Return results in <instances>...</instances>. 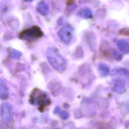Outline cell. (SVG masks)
<instances>
[{
  "label": "cell",
  "instance_id": "3957f363",
  "mask_svg": "<svg viewBox=\"0 0 129 129\" xmlns=\"http://www.w3.org/2000/svg\"><path fill=\"white\" fill-rule=\"evenodd\" d=\"M73 34V29L71 25H66L59 31L58 35L62 43L68 44L71 42Z\"/></svg>",
  "mask_w": 129,
  "mask_h": 129
},
{
  "label": "cell",
  "instance_id": "277c9868",
  "mask_svg": "<svg viewBox=\"0 0 129 129\" xmlns=\"http://www.w3.org/2000/svg\"><path fill=\"white\" fill-rule=\"evenodd\" d=\"M36 8L38 12L42 15H47L49 13V6L46 1H41L38 4Z\"/></svg>",
  "mask_w": 129,
  "mask_h": 129
},
{
  "label": "cell",
  "instance_id": "6da1fadb",
  "mask_svg": "<svg viewBox=\"0 0 129 129\" xmlns=\"http://www.w3.org/2000/svg\"><path fill=\"white\" fill-rule=\"evenodd\" d=\"M47 57L49 63L56 71H64L67 68V62L57 48L49 47L47 51Z\"/></svg>",
  "mask_w": 129,
  "mask_h": 129
},
{
  "label": "cell",
  "instance_id": "7a4b0ae2",
  "mask_svg": "<svg viewBox=\"0 0 129 129\" xmlns=\"http://www.w3.org/2000/svg\"><path fill=\"white\" fill-rule=\"evenodd\" d=\"M43 35V33L40 27L33 26L21 31L19 37L21 40L31 42L40 39Z\"/></svg>",
  "mask_w": 129,
  "mask_h": 129
},
{
  "label": "cell",
  "instance_id": "8992f818",
  "mask_svg": "<svg viewBox=\"0 0 129 129\" xmlns=\"http://www.w3.org/2000/svg\"><path fill=\"white\" fill-rule=\"evenodd\" d=\"M91 12L89 9L83 8L78 12V15L84 18H88L91 15Z\"/></svg>",
  "mask_w": 129,
  "mask_h": 129
},
{
  "label": "cell",
  "instance_id": "5b68a950",
  "mask_svg": "<svg viewBox=\"0 0 129 129\" xmlns=\"http://www.w3.org/2000/svg\"><path fill=\"white\" fill-rule=\"evenodd\" d=\"M9 56L13 59L16 60L19 58L22 55L20 51L14 49H10L9 51Z\"/></svg>",
  "mask_w": 129,
  "mask_h": 129
},
{
  "label": "cell",
  "instance_id": "52a82bcc",
  "mask_svg": "<svg viewBox=\"0 0 129 129\" xmlns=\"http://www.w3.org/2000/svg\"><path fill=\"white\" fill-rule=\"evenodd\" d=\"M120 35H129V28H125L122 29L120 32Z\"/></svg>",
  "mask_w": 129,
  "mask_h": 129
}]
</instances>
